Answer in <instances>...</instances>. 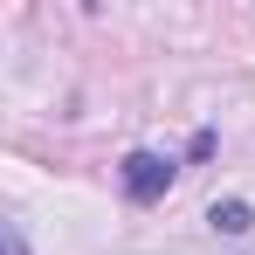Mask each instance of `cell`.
I'll list each match as a JSON object with an SVG mask.
<instances>
[{
    "mask_svg": "<svg viewBox=\"0 0 255 255\" xmlns=\"http://www.w3.org/2000/svg\"><path fill=\"white\" fill-rule=\"evenodd\" d=\"M214 228H228V235H249V228H255V214L242 207V200H228V207H214Z\"/></svg>",
    "mask_w": 255,
    "mask_h": 255,
    "instance_id": "7a4b0ae2",
    "label": "cell"
},
{
    "mask_svg": "<svg viewBox=\"0 0 255 255\" xmlns=\"http://www.w3.org/2000/svg\"><path fill=\"white\" fill-rule=\"evenodd\" d=\"M166 186H172V166L159 159V152H131L125 159V193L131 200H159Z\"/></svg>",
    "mask_w": 255,
    "mask_h": 255,
    "instance_id": "6da1fadb",
    "label": "cell"
}]
</instances>
